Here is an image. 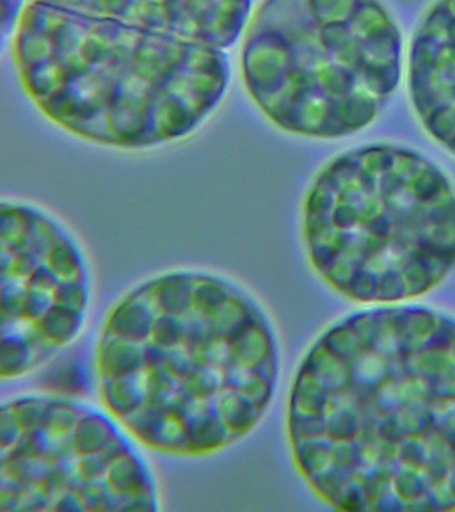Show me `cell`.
I'll return each instance as SVG.
<instances>
[{
  "label": "cell",
  "instance_id": "obj_1",
  "mask_svg": "<svg viewBox=\"0 0 455 512\" xmlns=\"http://www.w3.org/2000/svg\"><path fill=\"white\" fill-rule=\"evenodd\" d=\"M287 434L338 511H455L454 317L384 304L336 320L297 367Z\"/></svg>",
  "mask_w": 455,
  "mask_h": 512
},
{
  "label": "cell",
  "instance_id": "obj_2",
  "mask_svg": "<svg viewBox=\"0 0 455 512\" xmlns=\"http://www.w3.org/2000/svg\"><path fill=\"white\" fill-rule=\"evenodd\" d=\"M280 376V338L264 304L203 269L137 283L112 306L96 345L105 411L162 456H216L248 438Z\"/></svg>",
  "mask_w": 455,
  "mask_h": 512
},
{
  "label": "cell",
  "instance_id": "obj_3",
  "mask_svg": "<svg viewBox=\"0 0 455 512\" xmlns=\"http://www.w3.org/2000/svg\"><path fill=\"white\" fill-rule=\"evenodd\" d=\"M15 61L27 95L88 143L152 150L192 136L223 104V50L43 0L25 6Z\"/></svg>",
  "mask_w": 455,
  "mask_h": 512
},
{
  "label": "cell",
  "instance_id": "obj_4",
  "mask_svg": "<svg viewBox=\"0 0 455 512\" xmlns=\"http://www.w3.org/2000/svg\"><path fill=\"white\" fill-rule=\"evenodd\" d=\"M303 239L313 271L352 303L427 296L455 267L454 184L408 146L351 148L308 187Z\"/></svg>",
  "mask_w": 455,
  "mask_h": 512
},
{
  "label": "cell",
  "instance_id": "obj_5",
  "mask_svg": "<svg viewBox=\"0 0 455 512\" xmlns=\"http://www.w3.org/2000/svg\"><path fill=\"white\" fill-rule=\"evenodd\" d=\"M240 68L274 127L335 141L363 132L390 104L404 36L383 0H264L246 27Z\"/></svg>",
  "mask_w": 455,
  "mask_h": 512
},
{
  "label": "cell",
  "instance_id": "obj_6",
  "mask_svg": "<svg viewBox=\"0 0 455 512\" xmlns=\"http://www.w3.org/2000/svg\"><path fill=\"white\" fill-rule=\"evenodd\" d=\"M160 511L159 482L105 409L52 393L0 402V512Z\"/></svg>",
  "mask_w": 455,
  "mask_h": 512
},
{
  "label": "cell",
  "instance_id": "obj_7",
  "mask_svg": "<svg viewBox=\"0 0 455 512\" xmlns=\"http://www.w3.org/2000/svg\"><path fill=\"white\" fill-rule=\"evenodd\" d=\"M93 299L88 255L66 224L0 200V381L45 367L82 335Z\"/></svg>",
  "mask_w": 455,
  "mask_h": 512
},
{
  "label": "cell",
  "instance_id": "obj_8",
  "mask_svg": "<svg viewBox=\"0 0 455 512\" xmlns=\"http://www.w3.org/2000/svg\"><path fill=\"white\" fill-rule=\"evenodd\" d=\"M207 47H232L246 31L253 0H43Z\"/></svg>",
  "mask_w": 455,
  "mask_h": 512
},
{
  "label": "cell",
  "instance_id": "obj_9",
  "mask_svg": "<svg viewBox=\"0 0 455 512\" xmlns=\"http://www.w3.org/2000/svg\"><path fill=\"white\" fill-rule=\"evenodd\" d=\"M408 91L420 125L455 157V0H434L416 25Z\"/></svg>",
  "mask_w": 455,
  "mask_h": 512
},
{
  "label": "cell",
  "instance_id": "obj_10",
  "mask_svg": "<svg viewBox=\"0 0 455 512\" xmlns=\"http://www.w3.org/2000/svg\"><path fill=\"white\" fill-rule=\"evenodd\" d=\"M24 2L25 0H0V54L9 40L15 38L24 13Z\"/></svg>",
  "mask_w": 455,
  "mask_h": 512
}]
</instances>
